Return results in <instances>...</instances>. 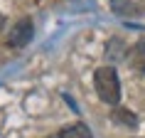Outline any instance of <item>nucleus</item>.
Returning a JSON list of instances; mask_svg holds the SVG:
<instances>
[{
	"label": "nucleus",
	"instance_id": "6",
	"mask_svg": "<svg viewBox=\"0 0 145 138\" xmlns=\"http://www.w3.org/2000/svg\"><path fill=\"white\" fill-rule=\"evenodd\" d=\"M111 118H113V123H121L125 128H135L138 126V116L133 111H128V108H113L111 111Z\"/></svg>",
	"mask_w": 145,
	"mask_h": 138
},
{
	"label": "nucleus",
	"instance_id": "2",
	"mask_svg": "<svg viewBox=\"0 0 145 138\" xmlns=\"http://www.w3.org/2000/svg\"><path fill=\"white\" fill-rule=\"evenodd\" d=\"M30 39H32V20L30 17H20L8 35V45L10 47H25V45H30Z\"/></svg>",
	"mask_w": 145,
	"mask_h": 138
},
{
	"label": "nucleus",
	"instance_id": "5",
	"mask_svg": "<svg viewBox=\"0 0 145 138\" xmlns=\"http://www.w3.org/2000/svg\"><path fill=\"white\" fill-rule=\"evenodd\" d=\"M111 8L121 17H138L143 12V5L138 0H111Z\"/></svg>",
	"mask_w": 145,
	"mask_h": 138
},
{
	"label": "nucleus",
	"instance_id": "3",
	"mask_svg": "<svg viewBox=\"0 0 145 138\" xmlns=\"http://www.w3.org/2000/svg\"><path fill=\"white\" fill-rule=\"evenodd\" d=\"M106 59L108 62H113V64H118V62L123 59H128V47H125V42H123L121 37H111L108 39V45H106Z\"/></svg>",
	"mask_w": 145,
	"mask_h": 138
},
{
	"label": "nucleus",
	"instance_id": "1",
	"mask_svg": "<svg viewBox=\"0 0 145 138\" xmlns=\"http://www.w3.org/2000/svg\"><path fill=\"white\" fill-rule=\"evenodd\" d=\"M93 86H96V94L103 104L118 106V101H121V79H118V72L113 67L96 69L93 72Z\"/></svg>",
	"mask_w": 145,
	"mask_h": 138
},
{
	"label": "nucleus",
	"instance_id": "4",
	"mask_svg": "<svg viewBox=\"0 0 145 138\" xmlns=\"http://www.w3.org/2000/svg\"><path fill=\"white\" fill-rule=\"evenodd\" d=\"M128 64L135 69V74H145V39H138L128 49Z\"/></svg>",
	"mask_w": 145,
	"mask_h": 138
},
{
	"label": "nucleus",
	"instance_id": "7",
	"mask_svg": "<svg viewBox=\"0 0 145 138\" xmlns=\"http://www.w3.org/2000/svg\"><path fill=\"white\" fill-rule=\"evenodd\" d=\"M59 136L61 138H93L91 136V131H89V126L86 123H71V126H64V128L59 131Z\"/></svg>",
	"mask_w": 145,
	"mask_h": 138
},
{
	"label": "nucleus",
	"instance_id": "8",
	"mask_svg": "<svg viewBox=\"0 0 145 138\" xmlns=\"http://www.w3.org/2000/svg\"><path fill=\"white\" fill-rule=\"evenodd\" d=\"M47 138H61V136H59V131H57V133H52V136H47Z\"/></svg>",
	"mask_w": 145,
	"mask_h": 138
}]
</instances>
